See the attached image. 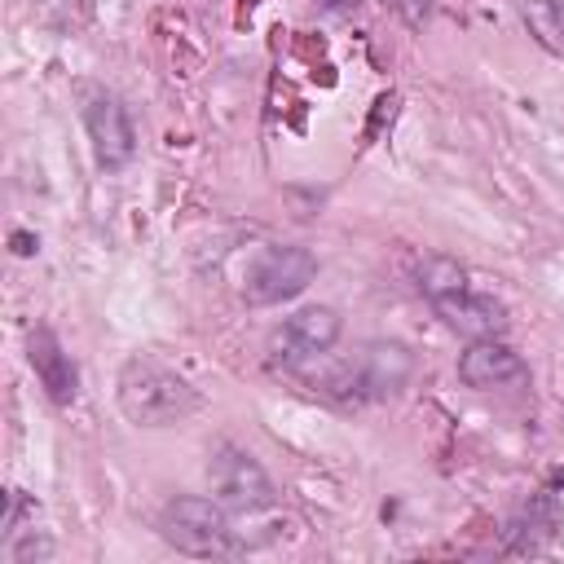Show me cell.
<instances>
[{
	"label": "cell",
	"mask_w": 564,
	"mask_h": 564,
	"mask_svg": "<svg viewBox=\"0 0 564 564\" xmlns=\"http://www.w3.org/2000/svg\"><path fill=\"white\" fill-rule=\"evenodd\" d=\"M339 339V313L326 304H308L300 313H291L273 335H269V366L304 375L317 357L330 352V344Z\"/></svg>",
	"instance_id": "cell-4"
},
{
	"label": "cell",
	"mask_w": 564,
	"mask_h": 564,
	"mask_svg": "<svg viewBox=\"0 0 564 564\" xmlns=\"http://www.w3.org/2000/svg\"><path fill=\"white\" fill-rule=\"evenodd\" d=\"M414 370V357L397 339H375L366 344L352 361H344V401H383L405 388Z\"/></svg>",
	"instance_id": "cell-6"
},
{
	"label": "cell",
	"mask_w": 564,
	"mask_h": 564,
	"mask_svg": "<svg viewBox=\"0 0 564 564\" xmlns=\"http://www.w3.org/2000/svg\"><path fill=\"white\" fill-rule=\"evenodd\" d=\"M115 397H119L123 419L137 427H167L194 410V388L150 352H132L119 366Z\"/></svg>",
	"instance_id": "cell-1"
},
{
	"label": "cell",
	"mask_w": 564,
	"mask_h": 564,
	"mask_svg": "<svg viewBox=\"0 0 564 564\" xmlns=\"http://www.w3.org/2000/svg\"><path fill=\"white\" fill-rule=\"evenodd\" d=\"M524 26L529 35L546 48L564 57V0H524Z\"/></svg>",
	"instance_id": "cell-12"
},
{
	"label": "cell",
	"mask_w": 564,
	"mask_h": 564,
	"mask_svg": "<svg viewBox=\"0 0 564 564\" xmlns=\"http://www.w3.org/2000/svg\"><path fill=\"white\" fill-rule=\"evenodd\" d=\"M84 128H88V141H93V154L101 167H123L132 159L137 132H132V119L115 93H88L84 97Z\"/></svg>",
	"instance_id": "cell-8"
},
{
	"label": "cell",
	"mask_w": 564,
	"mask_h": 564,
	"mask_svg": "<svg viewBox=\"0 0 564 564\" xmlns=\"http://www.w3.org/2000/svg\"><path fill=\"white\" fill-rule=\"evenodd\" d=\"M551 533H555V507H551V498H538V502H529V507L507 524V551H516V555H538V551H546Z\"/></svg>",
	"instance_id": "cell-11"
},
{
	"label": "cell",
	"mask_w": 564,
	"mask_h": 564,
	"mask_svg": "<svg viewBox=\"0 0 564 564\" xmlns=\"http://www.w3.org/2000/svg\"><path fill=\"white\" fill-rule=\"evenodd\" d=\"M13 251H18V256H31V251H35V238H31V234H13Z\"/></svg>",
	"instance_id": "cell-13"
},
{
	"label": "cell",
	"mask_w": 564,
	"mask_h": 564,
	"mask_svg": "<svg viewBox=\"0 0 564 564\" xmlns=\"http://www.w3.org/2000/svg\"><path fill=\"white\" fill-rule=\"evenodd\" d=\"M159 533L176 551L198 555V560H225V555L247 551V538L229 524L225 507H216L207 498H176V502H167L163 516H159Z\"/></svg>",
	"instance_id": "cell-3"
},
{
	"label": "cell",
	"mask_w": 564,
	"mask_h": 564,
	"mask_svg": "<svg viewBox=\"0 0 564 564\" xmlns=\"http://www.w3.org/2000/svg\"><path fill=\"white\" fill-rule=\"evenodd\" d=\"M313 278H317V260L308 247H264L251 256L242 273V295L247 304H282L295 300Z\"/></svg>",
	"instance_id": "cell-5"
},
{
	"label": "cell",
	"mask_w": 564,
	"mask_h": 564,
	"mask_svg": "<svg viewBox=\"0 0 564 564\" xmlns=\"http://www.w3.org/2000/svg\"><path fill=\"white\" fill-rule=\"evenodd\" d=\"M458 379L467 388H507V383H520L524 379V361L516 348H507L498 335L489 339H476L463 357H458Z\"/></svg>",
	"instance_id": "cell-9"
},
{
	"label": "cell",
	"mask_w": 564,
	"mask_h": 564,
	"mask_svg": "<svg viewBox=\"0 0 564 564\" xmlns=\"http://www.w3.org/2000/svg\"><path fill=\"white\" fill-rule=\"evenodd\" d=\"M26 357H31L35 375H40L44 392H48L57 405H70V401H75V383H79V375H75L70 352L57 344V335H53L48 326H35V330H31V339H26Z\"/></svg>",
	"instance_id": "cell-10"
},
{
	"label": "cell",
	"mask_w": 564,
	"mask_h": 564,
	"mask_svg": "<svg viewBox=\"0 0 564 564\" xmlns=\"http://www.w3.org/2000/svg\"><path fill=\"white\" fill-rule=\"evenodd\" d=\"M207 476H212V489H216L220 507H229V511L273 507V485H269L264 467L238 445H216L212 458H207Z\"/></svg>",
	"instance_id": "cell-7"
},
{
	"label": "cell",
	"mask_w": 564,
	"mask_h": 564,
	"mask_svg": "<svg viewBox=\"0 0 564 564\" xmlns=\"http://www.w3.org/2000/svg\"><path fill=\"white\" fill-rule=\"evenodd\" d=\"M419 286H423V295L432 300V308H436L454 330H463V335H471V339H489V335H502V330H507V308H502V300H494L489 291H476L463 264H454V260H445V256H432V260H423V269H419Z\"/></svg>",
	"instance_id": "cell-2"
}]
</instances>
